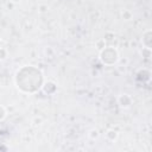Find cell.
<instances>
[{"label":"cell","instance_id":"5b68a950","mask_svg":"<svg viewBox=\"0 0 152 152\" xmlns=\"http://www.w3.org/2000/svg\"><path fill=\"white\" fill-rule=\"evenodd\" d=\"M147 71V68H142V69H139L138 72H137V80L139 81H142V82H146V81H150V77H151V71L147 72L145 75V72Z\"/></svg>","mask_w":152,"mask_h":152},{"label":"cell","instance_id":"52a82bcc","mask_svg":"<svg viewBox=\"0 0 152 152\" xmlns=\"http://www.w3.org/2000/svg\"><path fill=\"white\" fill-rule=\"evenodd\" d=\"M121 18L124 20H131L133 18V13L129 10H122L121 11Z\"/></svg>","mask_w":152,"mask_h":152},{"label":"cell","instance_id":"9c48e42d","mask_svg":"<svg viewBox=\"0 0 152 152\" xmlns=\"http://www.w3.org/2000/svg\"><path fill=\"white\" fill-rule=\"evenodd\" d=\"M88 137H89L91 140L97 139V138L100 137V132H99V129H97V128H91V129L88 132Z\"/></svg>","mask_w":152,"mask_h":152},{"label":"cell","instance_id":"3957f363","mask_svg":"<svg viewBox=\"0 0 152 152\" xmlns=\"http://www.w3.org/2000/svg\"><path fill=\"white\" fill-rule=\"evenodd\" d=\"M45 94H48V95H52V94H55L56 93V90H57V84L53 82V81H45V82H43V84H42V88H40Z\"/></svg>","mask_w":152,"mask_h":152},{"label":"cell","instance_id":"5bb4252c","mask_svg":"<svg viewBox=\"0 0 152 152\" xmlns=\"http://www.w3.org/2000/svg\"><path fill=\"white\" fill-rule=\"evenodd\" d=\"M6 116H7V110H6V108L0 104V121L5 120Z\"/></svg>","mask_w":152,"mask_h":152},{"label":"cell","instance_id":"e0dca14e","mask_svg":"<svg viewBox=\"0 0 152 152\" xmlns=\"http://www.w3.org/2000/svg\"><path fill=\"white\" fill-rule=\"evenodd\" d=\"M13 5H14V4H13V2H11V1H10V2H8V4H7V8H12V7H13Z\"/></svg>","mask_w":152,"mask_h":152},{"label":"cell","instance_id":"ac0fdd59","mask_svg":"<svg viewBox=\"0 0 152 152\" xmlns=\"http://www.w3.org/2000/svg\"><path fill=\"white\" fill-rule=\"evenodd\" d=\"M0 48H1V39H0Z\"/></svg>","mask_w":152,"mask_h":152},{"label":"cell","instance_id":"6da1fadb","mask_svg":"<svg viewBox=\"0 0 152 152\" xmlns=\"http://www.w3.org/2000/svg\"><path fill=\"white\" fill-rule=\"evenodd\" d=\"M100 61L104 65H114L119 59V52L114 46H106L100 51Z\"/></svg>","mask_w":152,"mask_h":152},{"label":"cell","instance_id":"8992f818","mask_svg":"<svg viewBox=\"0 0 152 152\" xmlns=\"http://www.w3.org/2000/svg\"><path fill=\"white\" fill-rule=\"evenodd\" d=\"M118 137H119V133H118L116 129H114V128L107 129V132H106V139L108 141H115L118 139Z\"/></svg>","mask_w":152,"mask_h":152},{"label":"cell","instance_id":"2e32d148","mask_svg":"<svg viewBox=\"0 0 152 152\" xmlns=\"http://www.w3.org/2000/svg\"><path fill=\"white\" fill-rule=\"evenodd\" d=\"M10 1H11V2H13L14 5H18V4H20V1H21V0H10Z\"/></svg>","mask_w":152,"mask_h":152},{"label":"cell","instance_id":"8fae6325","mask_svg":"<svg viewBox=\"0 0 152 152\" xmlns=\"http://www.w3.org/2000/svg\"><path fill=\"white\" fill-rule=\"evenodd\" d=\"M116 63H119V66H127L128 65V63H129V61H128V58L127 57H119V59H118V62Z\"/></svg>","mask_w":152,"mask_h":152},{"label":"cell","instance_id":"ba28073f","mask_svg":"<svg viewBox=\"0 0 152 152\" xmlns=\"http://www.w3.org/2000/svg\"><path fill=\"white\" fill-rule=\"evenodd\" d=\"M107 46V42L103 39V38H101V39H99V40H96V43H95V48L99 50V51H101V50H103L104 48Z\"/></svg>","mask_w":152,"mask_h":152},{"label":"cell","instance_id":"9a60e30c","mask_svg":"<svg viewBox=\"0 0 152 152\" xmlns=\"http://www.w3.org/2000/svg\"><path fill=\"white\" fill-rule=\"evenodd\" d=\"M48 11H49V6L46 4H40L38 6V12L39 13H46Z\"/></svg>","mask_w":152,"mask_h":152},{"label":"cell","instance_id":"7c38bea8","mask_svg":"<svg viewBox=\"0 0 152 152\" xmlns=\"http://www.w3.org/2000/svg\"><path fill=\"white\" fill-rule=\"evenodd\" d=\"M43 122H44V119H43L40 115H37V116H34V118L32 119V124L36 125V126H39V125H42Z\"/></svg>","mask_w":152,"mask_h":152},{"label":"cell","instance_id":"4fadbf2b","mask_svg":"<svg viewBox=\"0 0 152 152\" xmlns=\"http://www.w3.org/2000/svg\"><path fill=\"white\" fill-rule=\"evenodd\" d=\"M8 57V52L5 48H0V61H5Z\"/></svg>","mask_w":152,"mask_h":152},{"label":"cell","instance_id":"30bf717a","mask_svg":"<svg viewBox=\"0 0 152 152\" xmlns=\"http://www.w3.org/2000/svg\"><path fill=\"white\" fill-rule=\"evenodd\" d=\"M140 55H141L144 58H147V59H150V58H151V55H152V52H151V49H148V48H142V50L140 51Z\"/></svg>","mask_w":152,"mask_h":152},{"label":"cell","instance_id":"7a4b0ae2","mask_svg":"<svg viewBox=\"0 0 152 152\" xmlns=\"http://www.w3.org/2000/svg\"><path fill=\"white\" fill-rule=\"evenodd\" d=\"M116 101H118V104H119L121 108H124V109L129 108V107L132 106V103H133L132 96H131L129 94H127V93H121V94H119Z\"/></svg>","mask_w":152,"mask_h":152},{"label":"cell","instance_id":"277c9868","mask_svg":"<svg viewBox=\"0 0 152 152\" xmlns=\"http://www.w3.org/2000/svg\"><path fill=\"white\" fill-rule=\"evenodd\" d=\"M141 43H142V46L144 48H148V49L152 48V31L151 30H146L142 33Z\"/></svg>","mask_w":152,"mask_h":152}]
</instances>
